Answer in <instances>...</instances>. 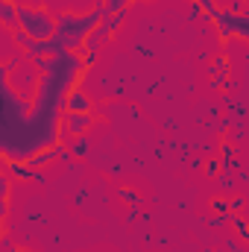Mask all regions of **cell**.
Wrapping results in <instances>:
<instances>
[{
  "mask_svg": "<svg viewBox=\"0 0 249 252\" xmlns=\"http://www.w3.org/2000/svg\"><path fill=\"white\" fill-rule=\"evenodd\" d=\"M32 64L38 82L32 94H24L12 85L6 62H0V158L6 161H27L62 138L64 91L82 79V62L73 50H59Z\"/></svg>",
  "mask_w": 249,
  "mask_h": 252,
  "instance_id": "obj_1",
  "label": "cell"
},
{
  "mask_svg": "<svg viewBox=\"0 0 249 252\" xmlns=\"http://www.w3.org/2000/svg\"><path fill=\"white\" fill-rule=\"evenodd\" d=\"M103 15H106L103 0H97L91 12H62V15H56V38L62 41L64 50L79 53L82 41L94 32V27L103 21Z\"/></svg>",
  "mask_w": 249,
  "mask_h": 252,
  "instance_id": "obj_2",
  "label": "cell"
},
{
  "mask_svg": "<svg viewBox=\"0 0 249 252\" xmlns=\"http://www.w3.org/2000/svg\"><path fill=\"white\" fill-rule=\"evenodd\" d=\"M18 30L27 32L32 41H47L56 35V15L47 6H30V3H18Z\"/></svg>",
  "mask_w": 249,
  "mask_h": 252,
  "instance_id": "obj_3",
  "label": "cell"
},
{
  "mask_svg": "<svg viewBox=\"0 0 249 252\" xmlns=\"http://www.w3.org/2000/svg\"><path fill=\"white\" fill-rule=\"evenodd\" d=\"M211 21H214V27L220 32L223 44L232 41V38H238V41H247L249 38V15L247 12H229L226 6H220Z\"/></svg>",
  "mask_w": 249,
  "mask_h": 252,
  "instance_id": "obj_4",
  "label": "cell"
},
{
  "mask_svg": "<svg viewBox=\"0 0 249 252\" xmlns=\"http://www.w3.org/2000/svg\"><path fill=\"white\" fill-rule=\"evenodd\" d=\"M62 141L64 144V135L67 138H82V135H88V129L97 124V118H94V112H62Z\"/></svg>",
  "mask_w": 249,
  "mask_h": 252,
  "instance_id": "obj_5",
  "label": "cell"
},
{
  "mask_svg": "<svg viewBox=\"0 0 249 252\" xmlns=\"http://www.w3.org/2000/svg\"><path fill=\"white\" fill-rule=\"evenodd\" d=\"M62 112H94V100L85 94V88L76 82L64 91V100H62Z\"/></svg>",
  "mask_w": 249,
  "mask_h": 252,
  "instance_id": "obj_6",
  "label": "cell"
},
{
  "mask_svg": "<svg viewBox=\"0 0 249 252\" xmlns=\"http://www.w3.org/2000/svg\"><path fill=\"white\" fill-rule=\"evenodd\" d=\"M56 158H70V153H67V147H64L62 141H56V144H50V147L38 150L35 156H30V158H27V164H30L32 170H41V167L53 164Z\"/></svg>",
  "mask_w": 249,
  "mask_h": 252,
  "instance_id": "obj_7",
  "label": "cell"
},
{
  "mask_svg": "<svg viewBox=\"0 0 249 252\" xmlns=\"http://www.w3.org/2000/svg\"><path fill=\"white\" fill-rule=\"evenodd\" d=\"M121 27H124V12H118V15H103V21L94 27L91 35H94L97 41H106V38H115Z\"/></svg>",
  "mask_w": 249,
  "mask_h": 252,
  "instance_id": "obj_8",
  "label": "cell"
},
{
  "mask_svg": "<svg viewBox=\"0 0 249 252\" xmlns=\"http://www.w3.org/2000/svg\"><path fill=\"white\" fill-rule=\"evenodd\" d=\"M3 173H6L9 179H15V182H30V179H35V170H32L27 161H6V158H3Z\"/></svg>",
  "mask_w": 249,
  "mask_h": 252,
  "instance_id": "obj_9",
  "label": "cell"
},
{
  "mask_svg": "<svg viewBox=\"0 0 249 252\" xmlns=\"http://www.w3.org/2000/svg\"><path fill=\"white\" fill-rule=\"evenodd\" d=\"M18 3H9V0H0V24L9 27V30H18Z\"/></svg>",
  "mask_w": 249,
  "mask_h": 252,
  "instance_id": "obj_10",
  "label": "cell"
},
{
  "mask_svg": "<svg viewBox=\"0 0 249 252\" xmlns=\"http://www.w3.org/2000/svg\"><path fill=\"white\" fill-rule=\"evenodd\" d=\"M9 196H12V179L0 173V220H6L9 214Z\"/></svg>",
  "mask_w": 249,
  "mask_h": 252,
  "instance_id": "obj_11",
  "label": "cell"
},
{
  "mask_svg": "<svg viewBox=\"0 0 249 252\" xmlns=\"http://www.w3.org/2000/svg\"><path fill=\"white\" fill-rule=\"evenodd\" d=\"M223 220H229V223L235 226V232H238V238H241V241H249V229H247V220L241 217V211H229V214H223Z\"/></svg>",
  "mask_w": 249,
  "mask_h": 252,
  "instance_id": "obj_12",
  "label": "cell"
},
{
  "mask_svg": "<svg viewBox=\"0 0 249 252\" xmlns=\"http://www.w3.org/2000/svg\"><path fill=\"white\" fill-rule=\"evenodd\" d=\"M64 147H67V153H70V156H76V158H82V156L88 153V141H85V135H82V138H73V141H70V144H64Z\"/></svg>",
  "mask_w": 249,
  "mask_h": 252,
  "instance_id": "obj_13",
  "label": "cell"
},
{
  "mask_svg": "<svg viewBox=\"0 0 249 252\" xmlns=\"http://www.w3.org/2000/svg\"><path fill=\"white\" fill-rule=\"evenodd\" d=\"M193 3H196V9H199L205 18H214V12L220 9V3H217V0H193Z\"/></svg>",
  "mask_w": 249,
  "mask_h": 252,
  "instance_id": "obj_14",
  "label": "cell"
},
{
  "mask_svg": "<svg viewBox=\"0 0 249 252\" xmlns=\"http://www.w3.org/2000/svg\"><path fill=\"white\" fill-rule=\"evenodd\" d=\"M208 73H211V76H217V73H229V56H217V59L211 62V67H208Z\"/></svg>",
  "mask_w": 249,
  "mask_h": 252,
  "instance_id": "obj_15",
  "label": "cell"
},
{
  "mask_svg": "<svg viewBox=\"0 0 249 252\" xmlns=\"http://www.w3.org/2000/svg\"><path fill=\"white\" fill-rule=\"evenodd\" d=\"M103 3H106V15H118V12H126L132 0H103Z\"/></svg>",
  "mask_w": 249,
  "mask_h": 252,
  "instance_id": "obj_16",
  "label": "cell"
},
{
  "mask_svg": "<svg viewBox=\"0 0 249 252\" xmlns=\"http://www.w3.org/2000/svg\"><path fill=\"white\" fill-rule=\"evenodd\" d=\"M211 211L223 217V214H229V211H232V205H229V199H223V196H214V199H211Z\"/></svg>",
  "mask_w": 249,
  "mask_h": 252,
  "instance_id": "obj_17",
  "label": "cell"
},
{
  "mask_svg": "<svg viewBox=\"0 0 249 252\" xmlns=\"http://www.w3.org/2000/svg\"><path fill=\"white\" fill-rule=\"evenodd\" d=\"M121 199H124V202H129V205H138V202H141V196H138L132 188H121Z\"/></svg>",
  "mask_w": 249,
  "mask_h": 252,
  "instance_id": "obj_18",
  "label": "cell"
},
{
  "mask_svg": "<svg viewBox=\"0 0 249 252\" xmlns=\"http://www.w3.org/2000/svg\"><path fill=\"white\" fill-rule=\"evenodd\" d=\"M220 158H235V147H232L229 141L220 144Z\"/></svg>",
  "mask_w": 249,
  "mask_h": 252,
  "instance_id": "obj_19",
  "label": "cell"
},
{
  "mask_svg": "<svg viewBox=\"0 0 249 252\" xmlns=\"http://www.w3.org/2000/svg\"><path fill=\"white\" fill-rule=\"evenodd\" d=\"M12 38H15V44H21V47H27V44H30V35H27V32H21V30H15V32H12Z\"/></svg>",
  "mask_w": 249,
  "mask_h": 252,
  "instance_id": "obj_20",
  "label": "cell"
},
{
  "mask_svg": "<svg viewBox=\"0 0 249 252\" xmlns=\"http://www.w3.org/2000/svg\"><path fill=\"white\" fill-rule=\"evenodd\" d=\"M205 170H208V176H217V173H220V161H217V158H214V161H208V164H205Z\"/></svg>",
  "mask_w": 249,
  "mask_h": 252,
  "instance_id": "obj_21",
  "label": "cell"
},
{
  "mask_svg": "<svg viewBox=\"0 0 249 252\" xmlns=\"http://www.w3.org/2000/svg\"><path fill=\"white\" fill-rule=\"evenodd\" d=\"M6 235V220H0V238Z\"/></svg>",
  "mask_w": 249,
  "mask_h": 252,
  "instance_id": "obj_22",
  "label": "cell"
},
{
  "mask_svg": "<svg viewBox=\"0 0 249 252\" xmlns=\"http://www.w3.org/2000/svg\"><path fill=\"white\" fill-rule=\"evenodd\" d=\"M241 3H244V6H247V3H249V0H241Z\"/></svg>",
  "mask_w": 249,
  "mask_h": 252,
  "instance_id": "obj_23",
  "label": "cell"
},
{
  "mask_svg": "<svg viewBox=\"0 0 249 252\" xmlns=\"http://www.w3.org/2000/svg\"><path fill=\"white\" fill-rule=\"evenodd\" d=\"M15 252H27V250H15Z\"/></svg>",
  "mask_w": 249,
  "mask_h": 252,
  "instance_id": "obj_24",
  "label": "cell"
}]
</instances>
